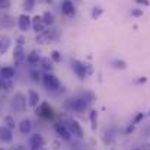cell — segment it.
Listing matches in <instances>:
<instances>
[{"instance_id":"d6a6232c","label":"cell","mask_w":150,"mask_h":150,"mask_svg":"<svg viewBox=\"0 0 150 150\" xmlns=\"http://www.w3.org/2000/svg\"><path fill=\"white\" fill-rule=\"evenodd\" d=\"M85 67H86L88 76H92V74H93V66H92L91 63H85Z\"/></svg>"},{"instance_id":"ffe728a7","label":"cell","mask_w":150,"mask_h":150,"mask_svg":"<svg viewBox=\"0 0 150 150\" xmlns=\"http://www.w3.org/2000/svg\"><path fill=\"white\" fill-rule=\"evenodd\" d=\"M0 77L3 79H13L15 77V69L10 66H4L0 69Z\"/></svg>"},{"instance_id":"30bf717a","label":"cell","mask_w":150,"mask_h":150,"mask_svg":"<svg viewBox=\"0 0 150 150\" xmlns=\"http://www.w3.org/2000/svg\"><path fill=\"white\" fill-rule=\"evenodd\" d=\"M13 61L16 66H22L26 61V52L22 45H15L13 48Z\"/></svg>"},{"instance_id":"f35d334b","label":"cell","mask_w":150,"mask_h":150,"mask_svg":"<svg viewBox=\"0 0 150 150\" xmlns=\"http://www.w3.org/2000/svg\"><path fill=\"white\" fill-rule=\"evenodd\" d=\"M144 82H147V79H146V77H142V79H139V80H137V83H144Z\"/></svg>"},{"instance_id":"277c9868","label":"cell","mask_w":150,"mask_h":150,"mask_svg":"<svg viewBox=\"0 0 150 150\" xmlns=\"http://www.w3.org/2000/svg\"><path fill=\"white\" fill-rule=\"evenodd\" d=\"M10 106H12V109L16 111V112H25V109H26V99H25L23 93L16 92L15 96L12 98Z\"/></svg>"},{"instance_id":"44dd1931","label":"cell","mask_w":150,"mask_h":150,"mask_svg":"<svg viewBox=\"0 0 150 150\" xmlns=\"http://www.w3.org/2000/svg\"><path fill=\"white\" fill-rule=\"evenodd\" d=\"M89 121H91L92 131H96V128H98V111L96 109H91V112H89Z\"/></svg>"},{"instance_id":"4dcf8cb0","label":"cell","mask_w":150,"mask_h":150,"mask_svg":"<svg viewBox=\"0 0 150 150\" xmlns=\"http://www.w3.org/2000/svg\"><path fill=\"white\" fill-rule=\"evenodd\" d=\"M131 15H133L134 18H142V16H143V10L139 9V7H134V9H131Z\"/></svg>"},{"instance_id":"7a4b0ae2","label":"cell","mask_w":150,"mask_h":150,"mask_svg":"<svg viewBox=\"0 0 150 150\" xmlns=\"http://www.w3.org/2000/svg\"><path fill=\"white\" fill-rule=\"evenodd\" d=\"M42 85L50 92H55V91H58L61 88V83H60L58 77L55 74H52L51 71H45L42 74Z\"/></svg>"},{"instance_id":"ee69618b","label":"cell","mask_w":150,"mask_h":150,"mask_svg":"<svg viewBox=\"0 0 150 150\" xmlns=\"http://www.w3.org/2000/svg\"><path fill=\"white\" fill-rule=\"evenodd\" d=\"M134 150H142V149H134Z\"/></svg>"},{"instance_id":"b9f144b4","label":"cell","mask_w":150,"mask_h":150,"mask_svg":"<svg viewBox=\"0 0 150 150\" xmlns=\"http://www.w3.org/2000/svg\"><path fill=\"white\" fill-rule=\"evenodd\" d=\"M13 150H25V149H23V146H18L16 149H13Z\"/></svg>"},{"instance_id":"f1b7e54d","label":"cell","mask_w":150,"mask_h":150,"mask_svg":"<svg viewBox=\"0 0 150 150\" xmlns=\"http://www.w3.org/2000/svg\"><path fill=\"white\" fill-rule=\"evenodd\" d=\"M103 13V9L100 7V6H95L93 9H92V12H91V15H92V19H99V16Z\"/></svg>"},{"instance_id":"836d02e7","label":"cell","mask_w":150,"mask_h":150,"mask_svg":"<svg viewBox=\"0 0 150 150\" xmlns=\"http://www.w3.org/2000/svg\"><path fill=\"white\" fill-rule=\"evenodd\" d=\"M143 118H144V114H143V112L137 114V115H136V118H134V122H133V124H139V122H140Z\"/></svg>"},{"instance_id":"74e56055","label":"cell","mask_w":150,"mask_h":150,"mask_svg":"<svg viewBox=\"0 0 150 150\" xmlns=\"http://www.w3.org/2000/svg\"><path fill=\"white\" fill-rule=\"evenodd\" d=\"M142 150H150V143H146V144L142 147Z\"/></svg>"},{"instance_id":"f6af8a7d","label":"cell","mask_w":150,"mask_h":150,"mask_svg":"<svg viewBox=\"0 0 150 150\" xmlns=\"http://www.w3.org/2000/svg\"><path fill=\"white\" fill-rule=\"evenodd\" d=\"M38 150H42V149H38Z\"/></svg>"},{"instance_id":"60d3db41","label":"cell","mask_w":150,"mask_h":150,"mask_svg":"<svg viewBox=\"0 0 150 150\" xmlns=\"http://www.w3.org/2000/svg\"><path fill=\"white\" fill-rule=\"evenodd\" d=\"M52 146H54V149H60L58 147V142H52Z\"/></svg>"},{"instance_id":"603a6c76","label":"cell","mask_w":150,"mask_h":150,"mask_svg":"<svg viewBox=\"0 0 150 150\" xmlns=\"http://www.w3.org/2000/svg\"><path fill=\"white\" fill-rule=\"evenodd\" d=\"M54 64V61L51 60V57H44V58H41V61H40V66L45 70V71H51L52 70V66Z\"/></svg>"},{"instance_id":"484cf974","label":"cell","mask_w":150,"mask_h":150,"mask_svg":"<svg viewBox=\"0 0 150 150\" xmlns=\"http://www.w3.org/2000/svg\"><path fill=\"white\" fill-rule=\"evenodd\" d=\"M50 57H51V60H52L54 63H61V61H63V55H61V52L57 51V50L51 51Z\"/></svg>"},{"instance_id":"5bb4252c","label":"cell","mask_w":150,"mask_h":150,"mask_svg":"<svg viewBox=\"0 0 150 150\" xmlns=\"http://www.w3.org/2000/svg\"><path fill=\"white\" fill-rule=\"evenodd\" d=\"M40 103H41V100H40V93H38L37 91H34V89L28 91V105L32 106V108H37Z\"/></svg>"},{"instance_id":"ab89813d","label":"cell","mask_w":150,"mask_h":150,"mask_svg":"<svg viewBox=\"0 0 150 150\" xmlns=\"http://www.w3.org/2000/svg\"><path fill=\"white\" fill-rule=\"evenodd\" d=\"M40 1H42V3H45V4H51L54 0H40Z\"/></svg>"},{"instance_id":"4fadbf2b","label":"cell","mask_w":150,"mask_h":150,"mask_svg":"<svg viewBox=\"0 0 150 150\" xmlns=\"http://www.w3.org/2000/svg\"><path fill=\"white\" fill-rule=\"evenodd\" d=\"M32 29L37 32V34H40V32H42L44 29H47V23L44 22V19H42V15L41 16H34L32 18Z\"/></svg>"},{"instance_id":"f546056e","label":"cell","mask_w":150,"mask_h":150,"mask_svg":"<svg viewBox=\"0 0 150 150\" xmlns=\"http://www.w3.org/2000/svg\"><path fill=\"white\" fill-rule=\"evenodd\" d=\"M29 76H31V79L34 80V82H40V80H42V76L40 74V71H37V70H31L29 71Z\"/></svg>"},{"instance_id":"9a60e30c","label":"cell","mask_w":150,"mask_h":150,"mask_svg":"<svg viewBox=\"0 0 150 150\" xmlns=\"http://www.w3.org/2000/svg\"><path fill=\"white\" fill-rule=\"evenodd\" d=\"M13 139V134H12V130L6 125H1L0 127V142L3 143H10Z\"/></svg>"},{"instance_id":"4316f807","label":"cell","mask_w":150,"mask_h":150,"mask_svg":"<svg viewBox=\"0 0 150 150\" xmlns=\"http://www.w3.org/2000/svg\"><path fill=\"white\" fill-rule=\"evenodd\" d=\"M4 125H6V127H9L10 130H13V128H15V125H16L15 118H13V117H10V115H6V117H4Z\"/></svg>"},{"instance_id":"8d00e7d4","label":"cell","mask_w":150,"mask_h":150,"mask_svg":"<svg viewBox=\"0 0 150 150\" xmlns=\"http://www.w3.org/2000/svg\"><path fill=\"white\" fill-rule=\"evenodd\" d=\"M134 128H136V127H134V124H131V125H128V127H127V131H125V133H127V134H130V133H133V131H134Z\"/></svg>"},{"instance_id":"1f68e13d","label":"cell","mask_w":150,"mask_h":150,"mask_svg":"<svg viewBox=\"0 0 150 150\" xmlns=\"http://www.w3.org/2000/svg\"><path fill=\"white\" fill-rule=\"evenodd\" d=\"M10 7V0H0V9L6 10Z\"/></svg>"},{"instance_id":"7402d4cb","label":"cell","mask_w":150,"mask_h":150,"mask_svg":"<svg viewBox=\"0 0 150 150\" xmlns=\"http://www.w3.org/2000/svg\"><path fill=\"white\" fill-rule=\"evenodd\" d=\"M12 89H13V82H12V79H3V77H0V91L10 92Z\"/></svg>"},{"instance_id":"5b68a950","label":"cell","mask_w":150,"mask_h":150,"mask_svg":"<svg viewBox=\"0 0 150 150\" xmlns=\"http://www.w3.org/2000/svg\"><path fill=\"white\" fill-rule=\"evenodd\" d=\"M67 127H69V130H70L73 137H76V139H83L85 137V131H83V128H82V125L79 124L77 120L69 118L67 120Z\"/></svg>"},{"instance_id":"ac0fdd59","label":"cell","mask_w":150,"mask_h":150,"mask_svg":"<svg viewBox=\"0 0 150 150\" xmlns=\"http://www.w3.org/2000/svg\"><path fill=\"white\" fill-rule=\"evenodd\" d=\"M18 128H19V131L22 133V134H29L31 133V130H32V121L31 120H22L19 124H18Z\"/></svg>"},{"instance_id":"e0dca14e","label":"cell","mask_w":150,"mask_h":150,"mask_svg":"<svg viewBox=\"0 0 150 150\" xmlns=\"http://www.w3.org/2000/svg\"><path fill=\"white\" fill-rule=\"evenodd\" d=\"M10 38L7 37V35H4V34H0V55H3V54H6L9 48H10Z\"/></svg>"},{"instance_id":"3957f363","label":"cell","mask_w":150,"mask_h":150,"mask_svg":"<svg viewBox=\"0 0 150 150\" xmlns=\"http://www.w3.org/2000/svg\"><path fill=\"white\" fill-rule=\"evenodd\" d=\"M92 102V99H86V96H77V98H73L70 100V108L74 111V112H79V114H83L88 108H89V103Z\"/></svg>"},{"instance_id":"ba28073f","label":"cell","mask_w":150,"mask_h":150,"mask_svg":"<svg viewBox=\"0 0 150 150\" xmlns=\"http://www.w3.org/2000/svg\"><path fill=\"white\" fill-rule=\"evenodd\" d=\"M54 130H55V133H57L63 140H66V142H70V140H71V133H70L67 124L55 122V124H54Z\"/></svg>"},{"instance_id":"8992f818","label":"cell","mask_w":150,"mask_h":150,"mask_svg":"<svg viewBox=\"0 0 150 150\" xmlns=\"http://www.w3.org/2000/svg\"><path fill=\"white\" fill-rule=\"evenodd\" d=\"M37 115L45 118V120H51L54 117V109L50 106L48 102H41L38 106H37Z\"/></svg>"},{"instance_id":"83f0119b","label":"cell","mask_w":150,"mask_h":150,"mask_svg":"<svg viewBox=\"0 0 150 150\" xmlns=\"http://www.w3.org/2000/svg\"><path fill=\"white\" fill-rule=\"evenodd\" d=\"M35 4H37V0H25L23 1V9L26 12H31V10H34Z\"/></svg>"},{"instance_id":"d590c367","label":"cell","mask_w":150,"mask_h":150,"mask_svg":"<svg viewBox=\"0 0 150 150\" xmlns=\"http://www.w3.org/2000/svg\"><path fill=\"white\" fill-rule=\"evenodd\" d=\"M134 1H136V3H139V4H142V6H146V7H147V6H150L149 0H134Z\"/></svg>"},{"instance_id":"52a82bcc","label":"cell","mask_w":150,"mask_h":150,"mask_svg":"<svg viewBox=\"0 0 150 150\" xmlns=\"http://www.w3.org/2000/svg\"><path fill=\"white\" fill-rule=\"evenodd\" d=\"M71 69H73L74 74H76L80 80H83V79L88 77L86 67H85V63H83V61H80V60H71Z\"/></svg>"},{"instance_id":"6da1fadb","label":"cell","mask_w":150,"mask_h":150,"mask_svg":"<svg viewBox=\"0 0 150 150\" xmlns=\"http://www.w3.org/2000/svg\"><path fill=\"white\" fill-rule=\"evenodd\" d=\"M58 38V29L57 28H52V26H47V29H44L42 32L37 34V44L40 45H44V44H50L52 41H55Z\"/></svg>"},{"instance_id":"7bdbcfd3","label":"cell","mask_w":150,"mask_h":150,"mask_svg":"<svg viewBox=\"0 0 150 150\" xmlns=\"http://www.w3.org/2000/svg\"><path fill=\"white\" fill-rule=\"evenodd\" d=\"M0 150H6V149H3V147H0Z\"/></svg>"},{"instance_id":"d6986e66","label":"cell","mask_w":150,"mask_h":150,"mask_svg":"<svg viewBox=\"0 0 150 150\" xmlns=\"http://www.w3.org/2000/svg\"><path fill=\"white\" fill-rule=\"evenodd\" d=\"M40 61H41V55H40V52L37 50H32L26 55V63L31 64V66H35V64H38Z\"/></svg>"},{"instance_id":"d4e9b609","label":"cell","mask_w":150,"mask_h":150,"mask_svg":"<svg viewBox=\"0 0 150 150\" xmlns=\"http://www.w3.org/2000/svg\"><path fill=\"white\" fill-rule=\"evenodd\" d=\"M112 66H114L115 69H118V70H125V69H127V63H125L124 60H120V58H115V60L112 61Z\"/></svg>"},{"instance_id":"8fae6325","label":"cell","mask_w":150,"mask_h":150,"mask_svg":"<svg viewBox=\"0 0 150 150\" xmlns=\"http://www.w3.org/2000/svg\"><path fill=\"white\" fill-rule=\"evenodd\" d=\"M18 28L22 32L29 31V28H32V18H29L26 13L19 15V18H18Z\"/></svg>"},{"instance_id":"cb8c5ba5","label":"cell","mask_w":150,"mask_h":150,"mask_svg":"<svg viewBox=\"0 0 150 150\" xmlns=\"http://www.w3.org/2000/svg\"><path fill=\"white\" fill-rule=\"evenodd\" d=\"M42 19H44V22L47 23V26H52V23H54V15H52V12H44L42 13Z\"/></svg>"},{"instance_id":"7c38bea8","label":"cell","mask_w":150,"mask_h":150,"mask_svg":"<svg viewBox=\"0 0 150 150\" xmlns=\"http://www.w3.org/2000/svg\"><path fill=\"white\" fill-rule=\"evenodd\" d=\"M61 13L66 18H73L76 15V6L71 0H63L61 3Z\"/></svg>"},{"instance_id":"9c48e42d","label":"cell","mask_w":150,"mask_h":150,"mask_svg":"<svg viewBox=\"0 0 150 150\" xmlns=\"http://www.w3.org/2000/svg\"><path fill=\"white\" fill-rule=\"evenodd\" d=\"M28 144H29V149L31 150H38V149H42L45 146V139L41 136V134H32L28 140Z\"/></svg>"},{"instance_id":"e575fe53","label":"cell","mask_w":150,"mask_h":150,"mask_svg":"<svg viewBox=\"0 0 150 150\" xmlns=\"http://www.w3.org/2000/svg\"><path fill=\"white\" fill-rule=\"evenodd\" d=\"M16 45H22V47H23V45H25V38H23V37H22V35H21V37H18V38H16Z\"/></svg>"},{"instance_id":"2e32d148","label":"cell","mask_w":150,"mask_h":150,"mask_svg":"<svg viewBox=\"0 0 150 150\" xmlns=\"http://www.w3.org/2000/svg\"><path fill=\"white\" fill-rule=\"evenodd\" d=\"M15 25V19L10 15H3L0 18V29H10Z\"/></svg>"}]
</instances>
